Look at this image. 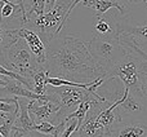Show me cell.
Returning <instances> with one entry per match:
<instances>
[{
	"label": "cell",
	"mask_w": 147,
	"mask_h": 137,
	"mask_svg": "<svg viewBox=\"0 0 147 137\" xmlns=\"http://www.w3.org/2000/svg\"><path fill=\"white\" fill-rule=\"evenodd\" d=\"M49 76L63 79L94 80L106 78L96 64L84 41L75 36H54L47 44V58L43 64Z\"/></svg>",
	"instance_id": "6da1fadb"
},
{
	"label": "cell",
	"mask_w": 147,
	"mask_h": 137,
	"mask_svg": "<svg viewBox=\"0 0 147 137\" xmlns=\"http://www.w3.org/2000/svg\"><path fill=\"white\" fill-rule=\"evenodd\" d=\"M72 1L74 0H57L52 9L47 10L41 16L30 18L25 26L36 31L47 45L65 27L67 22L66 13Z\"/></svg>",
	"instance_id": "7a4b0ae2"
},
{
	"label": "cell",
	"mask_w": 147,
	"mask_h": 137,
	"mask_svg": "<svg viewBox=\"0 0 147 137\" xmlns=\"http://www.w3.org/2000/svg\"><path fill=\"white\" fill-rule=\"evenodd\" d=\"M86 47L90 56L102 68L106 76L109 71L115 66V64L128 53V49L120 43L119 38H105L94 35L86 44Z\"/></svg>",
	"instance_id": "3957f363"
},
{
	"label": "cell",
	"mask_w": 147,
	"mask_h": 137,
	"mask_svg": "<svg viewBox=\"0 0 147 137\" xmlns=\"http://www.w3.org/2000/svg\"><path fill=\"white\" fill-rule=\"evenodd\" d=\"M5 58L9 70L16 71L28 79H32L31 76L34 71L40 66V64L36 61V57L34 56L22 38H18L14 43L8 47L5 52Z\"/></svg>",
	"instance_id": "277c9868"
},
{
	"label": "cell",
	"mask_w": 147,
	"mask_h": 137,
	"mask_svg": "<svg viewBox=\"0 0 147 137\" xmlns=\"http://www.w3.org/2000/svg\"><path fill=\"white\" fill-rule=\"evenodd\" d=\"M143 64V58L138 54L128 51V53L115 64V66L109 71L106 78H116L120 79L124 88L132 89L136 92H141L140 84V71Z\"/></svg>",
	"instance_id": "5b68a950"
},
{
	"label": "cell",
	"mask_w": 147,
	"mask_h": 137,
	"mask_svg": "<svg viewBox=\"0 0 147 137\" xmlns=\"http://www.w3.org/2000/svg\"><path fill=\"white\" fill-rule=\"evenodd\" d=\"M53 93L59 100V110L56 113V115L52 119V123L58 124V123L63 122L72 111H75L76 107L79 106L83 100L88 97L90 92H88L84 88H79V87H70V85H61V87H51L48 85Z\"/></svg>",
	"instance_id": "8992f818"
},
{
	"label": "cell",
	"mask_w": 147,
	"mask_h": 137,
	"mask_svg": "<svg viewBox=\"0 0 147 137\" xmlns=\"http://www.w3.org/2000/svg\"><path fill=\"white\" fill-rule=\"evenodd\" d=\"M116 109L121 118L129 117V120H138V117L147 115V98L140 92L124 88L121 102L117 105Z\"/></svg>",
	"instance_id": "52a82bcc"
},
{
	"label": "cell",
	"mask_w": 147,
	"mask_h": 137,
	"mask_svg": "<svg viewBox=\"0 0 147 137\" xmlns=\"http://www.w3.org/2000/svg\"><path fill=\"white\" fill-rule=\"evenodd\" d=\"M53 94L54 96L51 100H30L28 101V114L34 123H40L43 120L52 122L56 113L59 110V100L56 93Z\"/></svg>",
	"instance_id": "ba28073f"
},
{
	"label": "cell",
	"mask_w": 147,
	"mask_h": 137,
	"mask_svg": "<svg viewBox=\"0 0 147 137\" xmlns=\"http://www.w3.org/2000/svg\"><path fill=\"white\" fill-rule=\"evenodd\" d=\"M18 38H22L26 41V44L28 45L30 51L34 53V56L36 57V61L40 65H43L45 62L47 58V45L44 44V41L41 40V38L39 36V34L36 31H34L32 28H28L26 26L22 27L14 28V30H10Z\"/></svg>",
	"instance_id": "9c48e42d"
},
{
	"label": "cell",
	"mask_w": 147,
	"mask_h": 137,
	"mask_svg": "<svg viewBox=\"0 0 147 137\" xmlns=\"http://www.w3.org/2000/svg\"><path fill=\"white\" fill-rule=\"evenodd\" d=\"M109 137H147V124L138 120H129L117 123L109 135Z\"/></svg>",
	"instance_id": "30bf717a"
},
{
	"label": "cell",
	"mask_w": 147,
	"mask_h": 137,
	"mask_svg": "<svg viewBox=\"0 0 147 137\" xmlns=\"http://www.w3.org/2000/svg\"><path fill=\"white\" fill-rule=\"evenodd\" d=\"M105 14L96 17L97 21L94 25L96 35L105 36V38H119V21L115 16Z\"/></svg>",
	"instance_id": "8fae6325"
},
{
	"label": "cell",
	"mask_w": 147,
	"mask_h": 137,
	"mask_svg": "<svg viewBox=\"0 0 147 137\" xmlns=\"http://www.w3.org/2000/svg\"><path fill=\"white\" fill-rule=\"evenodd\" d=\"M81 3H83L84 7L90 8L94 12L96 17L105 14V13L109 12L112 8L119 10V13L121 16L127 14V8L120 4L119 1H116V0H81Z\"/></svg>",
	"instance_id": "7c38bea8"
},
{
	"label": "cell",
	"mask_w": 147,
	"mask_h": 137,
	"mask_svg": "<svg viewBox=\"0 0 147 137\" xmlns=\"http://www.w3.org/2000/svg\"><path fill=\"white\" fill-rule=\"evenodd\" d=\"M26 100L27 98H25V97H18V114L16 117L13 125L22 128L25 131H32L35 123L28 114V101H26Z\"/></svg>",
	"instance_id": "4fadbf2b"
},
{
	"label": "cell",
	"mask_w": 147,
	"mask_h": 137,
	"mask_svg": "<svg viewBox=\"0 0 147 137\" xmlns=\"http://www.w3.org/2000/svg\"><path fill=\"white\" fill-rule=\"evenodd\" d=\"M18 39V36H16L10 30H7L5 27H3V25L0 23V65L8 67L7 58H5V52H7L8 47L12 43H14Z\"/></svg>",
	"instance_id": "5bb4252c"
},
{
	"label": "cell",
	"mask_w": 147,
	"mask_h": 137,
	"mask_svg": "<svg viewBox=\"0 0 147 137\" xmlns=\"http://www.w3.org/2000/svg\"><path fill=\"white\" fill-rule=\"evenodd\" d=\"M120 33H125L130 35L138 44L147 43V22L138 26H128L119 22V34Z\"/></svg>",
	"instance_id": "9a60e30c"
},
{
	"label": "cell",
	"mask_w": 147,
	"mask_h": 137,
	"mask_svg": "<svg viewBox=\"0 0 147 137\" xmlns=\"http://www.w3.org/2000/svg\"><path fill=\"white\" fill-rule=\"evenodd\" d=\"M65 127H66V122L65 120L58 123V124H54V123L49 122V120H43L40 123H35L32 131H38L40 133L51 135L53 137H59V135H61V132L63 131Z\"/></svg>",
	"instance_id": "2e32d148"
},
{
	"label": "cell",
	"mask_w": 147,
	"mask_h": 137,
	"mask_svg": "<svg viewBox=\"0 0 147 137\" xmlns=\"http://www.w3.org/2000/svg\"><path fill=\"white\" fill-rule=\"evenodd\" d=\"M49 76L48 71L44 68L43 65H40L32 74V81H34V89L32 91L38 94H44L47 89V78Z\"/></svg>",
	"instance_id": "e0dca14e"
},
{
	"label": "cell",
	"mask_w": 147,
	"mask_h": 137,
	"mask_svg": "<svg viewBox=\"0 0 147 137\" xmlns=\"http://www.w3.org/2000/svg\"><path fill=\"white\" fill-rule=\"evenodd\" d=\"M47 1L48 0H28V3L27 1L23 3L27 21L32 17H38V16H41L43 13H45Z\"/></svg>",
	"instance_id": "ac0fdd59"
},
{
	"label": "cell",
	"mask_w": 147,
	"mask_h": 137,
	"mask_svg": "<svg viewBox=\"0 0 147 137\" xmlns=\"http://www.w3.org/2000/svg\"><path fill=\"white\" fill-rule=\"evenodd\" d=\"M140 84H141V92L147 98V61L143 60L142 67L140 71Z\"/></svg>",
	"instance_id": "d6986e66"
},
{
	"label": "cell",
	"mask_w": 147,
	"mask_h": 137,
	"mask_svg": "<svg viewBox=\"0 0 147 137\" xmlns=\"http://www.w3.org/2000/svg\"><path fill=\"white\" fill-rule=\"evenodd\" d=\"M78 130V119L76 118H71V119L66 120V127L61 132L59 137H71L72 133Z\"/></svg>",
	"instance_id": "ffe728a7"
},
{
	"label": "cell",
	"mask_w": 147,
	"mask_h": 137,
	"mask_svg": "<svg viewBox=\"0 0 147 137\" xmlns=\"http://www.w3.org/2000/svg\"><path fill=\"white\" fill-rule=\"evenodd\" d=\"M23 137H53L51 135H44V133H40L38 131H28Z\"/></svg>",
	"instance_id": "44dd1931"
},
{
	"label": "cell",
	"mask_w": 147,
	"mask_h": 137,
	"mask_svg": "<svg viewBox=\"0 0 147 137\" xmlns=\"http://www.w3.org/2000/svg\"><path fill=\"white\" fill-rule=\"evenodd\" d=\"M116 1H119L120 4L127 8L128 4H137V3H141V1H143V0H116Z\"/></svg>",
	"instance_id": "7402d4cb"
},
{
	"label": "cell",
	"mask_w": 147,
	"mask_h": 137,
	"mask_svg": "<svg viewBox=\"0 0 147 137\" xmlns=\"http://www.w3.org/2000/svg\"><path fill=\"white\" fill-rule=\"evenodd\" d=\"M9 114H10V113H9ZM9 114H8V113H4V111H0V125L5 123V120L8 119Z\"/></svg>",
	"instance_id": "603a6c76"
},
{
	"label": "cell",
	"mask_w": 147,
	"mask_h": 137,
	"mask_svg": "<svg viewBox=\"0 0 147 137\" xmlns=\"http://www.w3.org/2000/svg\"><path fill=\"white\" fill-rule=\"evenodd\" d=\"M56 1H57V0H48V1H47L45 12H47V10H49V9H52V8H53V5L56 4Z\"/></svg>",
	"instance_id": "cb8c5ba5"
},
{
	"label": "cell",
	"mask_w": 147,
	"mask_h": 137,
	"mask_svg": "<svg viewBox=\"0 0 147 137\" xmlns=\"http://www.w3.org/2000/svg\"><path fill=\"white\" fill-rule=\"evenodd\" d=\"M12 1L17 3V4H20L21 7H23V8H25V5H23V1H25V0H12Z\"/></svg>",
	"instance_id": "d4e9b609"
},
{
	"label": "cell",
	"mask_w": 147,
	"mask_h": 137,
	"mask_svg": "<svg viewBox=\"0 0 147 137\" xmlns=\"http://www.w3.org/2000/svg\"><path fill=\"white\" fill-rule=\"evenodd\" d=\"M71 137H76V136H74V133H72V136H71Z\"/></svg>",
	"instance_id": "484cf974"
},
{
	"label": "cell",
	"mask_w": 147,
	"mask_h": 137,
	"mask_svg": "<svg viewBox=\"0 0 147 137\" xmlns=\"http://www.w3.org/2000/svg\"><path fill=\"white\" fill-rule=\"evenodd\" d=\"M143 1H146V4H147V0H143Z\"/></svg>",
	"instance_id": "4316f807"
},
{
	"label": "cell",
	"mask_w": 147,
	"mask_h": 137,
	"mask_svg": "<svg viewBox=\"0 0 147 137\" xmlns=\"http://www.w3.org/2000/svg\"><path fill=\"white\" fill-rule=\"evenodd\" d=\"M0 137H3V135H1V133H0Z\"/></svg>",
	"instance_id": "83f0119b"
},
{
	"label": "cell",
	"mask_w": 147,
	"mask_h": 137,
	"mask_svg": "<svg viewBox=\"0 0 147 137\" xmlns=\"http://www.w3.org/2000/svg\"><path fill=\"white\" fill-rule=\"evenodd\" d=\"M103 137H109V136H106V135H105V136H103Z\"/></svg>",
	"instance_id": "f1b7e54d"
},
{
	"label": "cell",
	"mask_w": 147,
	"mask_h": 137,
	"mask_svg": "<svg viewBox=\"0 0 147 137\" xmlns=\"http://www.w3.org/2000/svg\"><path fill=\"white\" fill-rule=\"evenodd\" d=\"M80 3H81V1H80Z\"/></svg>",
	"instance_id": "f546056e"
}]
</instances>
